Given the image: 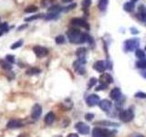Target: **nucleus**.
<instances>
[{
	"mask_svg": "<svg viewBox=\"0 0 146 137\" xmlns=\"http://www.w3.org/2000/svg\"><path fill=\"white\" fill-rule=\"evenodd\" d=\"M116 131H111L108 129H102V128H94L92 132L93 137H115Z\"/></svg>",
	"mask_w": 146,
	"mask_h": 137,
	"instance_id": "nucleus-2",
	"label": "nucleus"
},
{
	"mask_svg": "<svg viewBox=\"0 0 146 137\" xmlns=\"http://www.w3.org/2000/svg\"><path fill=\"white\" fill-rule=\"evenodd\" d=\"M2 27H3L4 32H7L9 30V27L7 25V23H3V24H2Z\"/></svg>",
	"mask_w": 146,
	"mask_h": 137,
	"instance_id": "nucleus-36",
	"label": "nucleus"
},
{
	"mask_svg": "<svg viewBox=\"0 0 146 137\" xmlns=\"http://www.w3.org/2000/svg\"><path fill=\"white\" fill-rule=\"evenodd\" d=\"M135 29H131V32L132 34H137V33H138V31L135 30Z\"/></svg>",
	"mask_w": 146,
	"mask_h": 137,
	"instance_id": "nucleus-41",
	"label": "nucleus"
},
{
	"mask_svg": "<svg viewBox=\"0 0 146 137\" xmlns=\"http://www.w3.org/2000/svg\"><path fill=\"white\" fill-rule=\"evenodd\" d=\"M140 15V19L141 20H143V21H146V13L145 12H141Z\"/></svg>",
	"mask_w": 146,
	"mask_h": 137,
	"instance_id": "nucleus-35",
	"label": "nucleus"
},
{
	"mask_svg": "<svg viewBox=\"0 0 146 137\" xmlns=\"http://www.w3.org/2000/svg\"><path fill=\"white\" fill-rule=\"evenodd\" d=\"M108 2L109 0H99V4H98V7L100 11H105L108 6Z\"/></svg>",
	"mask_w": 146,
	"mask_h": 137,
	"instance_id": "nucleus-18",
	"label": "nucleus"
},
{
	"mask_svg": "<svg viewBox=\"0 0 146 137\" xmlns=\"http://www.w3.org/2000/svg\"><path fill=\"white\" fill-rule=\"evenodd\" d=\"M22 44H23V40H18V41H17L16 43H14V44H13V45L11 46V49H17V48L21 47V46H22Z\"/></svg>",
	"mask_w": 146,
	"mask_h": 137,
	"instance_id": "nucleus-32",
	"label": "nucleus"
},
{
	"mask_svg": "<svg viewBox=\"0 0 146 137\" xmlns=\"http://www.w3.org/2000/svg\"><path fill=\"white\" fill-rule=\"evenodd\" d=\"M71 24L77 26V27H85V29H90V25L88 24L85 19L83 18H80V17H75V18H72L71 19Z\"/></svg>",
	"mask_w": 146,
	"mask_h": 137,
	"instance_id": "nucleus-6",
	"label": "nucleus"
},
{
	"mask_svg": "<svg viewBox=\"0 0 146 137\" xmlns=\"http://www.w3.org/2000/svg\"><path fill=\"white\" fill-rule=\"evenodd\" d=\"M41 113H42V107H41L39 104H35L33 108H32V112H31L32 119L38 120V119L40 117Z\"/></svg>",
	"mask_w": 146,
	"mask_h": 137,
	"instance_id": "nucleus-9",
	"label": "nucleus"
},
{
	"mask_svg": "<svg viewBox=\"0 0 146 137\" xmlns=\"http://www.w3.org/2000/svg\"><path fill=\"white\" fill-rule=\"evenodd\" d=\"M38 11V7L36 6H29L25 8V12L26 13H34Z\"/></svg>",
	"mask_w": 146,
	"mask_h": 137,
	"instance_id": "nucleus-25",
	"label": "nucleus"
},
{
	"mask_svg": "<svg viewBox=\"0 0 146 137\" xmlns=\"http://www.w3.org/2000/svg\"><path fill=\"white\" fill-rule=\"evenodd\" d=\"M42 17H44L43 14H38V15H35V16H32L30 17L25 18V21H32V20H34V19H38V18Z\"/></svg>",
	"mask_w": 146,
	"mask_h": 137,
	"instance_id": "nucleus-27",
	"label": "nucleus"
},
{
	"mask_svg": "<svg viewBox=\"0 0 146 137\" xmlns=\"http://www.w3.org/2000/svg\"><path fill=\"white\" fill-rule=\"evenodd\" d=\"M48 4H50V1H48V0H43V1L41 2V5H42L43 7H47Z\"/></svg>",
	"mask_w": 146,
	"mask_h": 137,
	"instance_id": "nucleus-38",
	"label": "nucleus"
},
{
	"mask_svg": "<svg viewBox=\"0 0 146 137\" xmlns=\"http://www.w3.org/2000/svg\"><path fill=\"white\" fill-rule=\"evenodd\" d=\"M141 76H143V78H145V79H146V70H144V71L141 72Z\"/></svg>",
	"mask_w": 146,
	"mask_h": 137,
	"instance_id": "nucleus-42",
	"label": "nucleus"
},
{
	"mask_svg": "<svg viewBox=\"0 0 146 137\" xmlns=\"http://www.w3.org/2000/svg\"><path fill=\"white\" fill-rule=\"evenodd\" d=\"M135 55H136V57L140 59H145L146 57V55H145V52L143 51V50H141L140 49H137L135 50Z\"/></svg>",
	"mask_w": 146,
	"mask_h": 137,
	"instance_id": "nucleus-23",
	"label": "nucleus"
},
{
	"mask_svg": "<svg viewBox=\"0 0 146 137\" xmlns=\"http://www.w3.org/2000/svg\"><path fill=\"white\" fill-rule=\"evenodd\" d=\"M99 106L102 111L109 112L111 108V102H110L109 100H100L99 102Z\"/></svg>",
	"mask_w": 146,
	"mask_h": 137,
	"instance_id": "nucleus-14",
	"label": "nucleus"
},
{
	"mask_svg": "<svg viewBox=\"0 0 146 137\" xmlns=\"http://www.w3.org/2000/svg\"><path fill=\"white\" fill-rule=\"evenodd\" d=\"M136 1H138V0H131V2H136Z\"/></svg>",
	"mask_w": 146,
	"mask_h": 137,
	"instance_id": "nucleus-46",
	"label": "nucleus"
},
{
	"mask_svg": "<svg viewBox=\"0 0 146 137\" xmlns=\"http://www.w3.org/2000/svg\"><path fill=\"white\" fill-rule=\"evenodd\" d=\"M86 102L88 106H95V105L99 104L100 102V97L98 95L95 94H90V96H88L86 99Z\"/></svg>",
	"mask_w": 146,
	"mask_h": 137,
	"instance_id": "nucleus-10",
	"label": "nucleus"
},
{
	"mask_svg": "<svg viewBox=\"0 0 146 137\" xmlns=\"http://www.w3.org/2000/svg\"><path fill=\"white\" fill-rule=\"evenodd\" d=\"M135 97L136 98H143V99H145L146 98V93H144V92H137L136 94H135Z\"/></svg>",
	"mask_w": 146,
	"mask_h": 137,
	"instance_id": "nucleus-34",
	"label": "nucleus"
},
{
	"mask_svg": "<svg viewBox=\"0 0 146 137\" xmlns=\"http://www.w3.org/2000/svg\"><path fill=\"white\" fill-rule=\"evenodd\" d=\"M76 7V4H72V5H70V6H68V7H67L66 8H64L63 10H65V11H70V10H71V9H73Z\"/></svg>",
	"mask_w": 146,
	"mask_h": 137,
	"instance_id": "nucleus-37",
	"label": "nucleus"
},
{
	"mask_svg": "<svg viewBox=\"0 0 146 137\" xmlns=\"http://www.w3.org/2000/svg\"><path fill=\"white\" fill-rule=\"evenodd\" d=\"M140 45V40L136 38L127 39L124 42V49L126 51H133L138 49Z\"/></svg>",
	"mask_w": 146,
	"mask_h": 137,
	"instance_id": "nucleus-3",
	"label": "nucleus"
},
{
	"mask_svg": "<svg viewBox=\"0 0 146 137\" xmlns=\"http://www.w3.org/2000/svg\"><path fill=\"white\" fill-rule=\"evenodd\" d=\"M4 33V30H3V27H2V24H0V37H1Z\"/></svg>",
	"mask_w": 146,
	"mask_h": 137,
	"instance_id": "nucleus-39",
	"label": "nucleus"
},
{
	"mask_svg": "<svg viewBox=\"0 0 146 137\" xmlns=\"http://www.w3.org/2000/svg\"><path fill=\"white\" fill-rule=\"evenodd\" d=\"M0 66H1L2 68L6 70H12V64L9 63L7 61H4V59H1L0 61Z\"/></svg>",
	"mask_w": 146,
	"mask_h": 137,
	"instance_id": "nucleus-17",
	"label": "nucleus"
},
{
	"mask_svg": "<svg viewBox=\"0 0 146 137\" xmlns=\"http://www.w3.org/2000/svg\"><path fill=\"white\" fill-rule=\"evenodd\" d=\"M6 61H7L9 63L14 64V63L16 62L15 56H13V55H7V56H6Z\"/></svg>",
	"mask_w": 146,
	"mask_h": 137,
	"instance_id": "nucleus-30",
	"label": "nucleus"
},
{
	"mask_svg": "<svg viewBox=\"0 0 146 137\" xmlns=\"http://www.w3.org/2000/svg\"><path fill=\"white\" fill-rule=\"evenodd\" d=\"M27 27V25H25V26H22V27H18V30H21L22 29H24V27Z\"/></svg>",
	"mask_w": 146,
	"mask_h": 137,
	"instance_id": "nucleus-43",
	"label": "nucleus"
},
{
	"mask_svg": "<svg viewBox=\"0 0 146 137\" xmlns=\"http://www.w3.org/2000/svg\"><path fill=\"white\" fill-rule=\"evenodd\" d=\"M33 51L36 54V56L38 58H43L47 56L48 53V50L44 47H41V46H35L33 48Z\"/></svg>",
	"mask_w": 146,
	"mask_h": 137,
	"instance_id": "nucleus-7",
	"label": "nucleus"
},
{
	"mask_svg": "<svg viewBox=\"0 0 146 137\" xmlns=\"http://www.w3.org/2000/svg\"><path fill=\"white\" fill-rule=\"evenodd\" d=\"M68 137H79V135H78L77 134H68Z\"/></svg>",
	"mask_w": 146,
	"mask_h": 137,
	"instance_id": "nucleus-40",
	"label": "nucleus"
},
{
	"mask_svg": "<svg viewBox=\"0 0 146 137\" xmlns=\"http://www.w3.org/2000/svg\"><path fill=\"white\" fill-rule=\"evenodd\" d=\"M97 81H98L97 79H95V78H91V79L90 80V81H89V83H88V89L92 88V87H93L96 83H97Z\"/></svg>",
	"mask_w": 146,
	"mask_h": 137,
	"instance_id": "nucleus-31",
	"label": "nucleus"
},
{
	"mask_svg": "<svg viewBox=\"0 0 146 137\" xmlns=\"http://www.w3.org/2000/svg\"><path fill=\"white\" fill-rule=\"evenodd\" d=\"M136 66L139 68H146V59H140V61L136 63Z\"/></svg>",
	"mask_w": 146,
	"mask_h": 137,
	"instance_id": "nucleus-24",
	"label": "nucleus"
},
{
	"mask_svg": "<svg viewBox=\"0 0 146 137\" xmlns=\"http://www.w3.org/2000/svg\"><path fill=\"white\" fill-rule=\"evenodd\" d=\"M90 4H91V0H83V1H82L81 6H82V7H83L84 10L87 11V9L90 7Z\"/></svg>",
	"mask_w": 146,
	"mask_h": 137,
	"instance_id": "nucleus-26",
	"label": "nucleus"
},
{
	"mask_svg": "<svg viewBox=\"0 0 146 137\" xmlns=\"http://www.w3.org/2000/svg\"><path fill=\"white\" fill-rule=\"evenodd\" d=\"M93 118H94L93 113H86L85 114V119L87 121H92Z\"/></svg>",
	"mask_w": 146,
	"mask_h": 137,
	"instance_id": "nucleus-33",
	"label": "nucleus"
},
{
	"mask_svg": "<svg viewBox=\"0 0 146 137\" xmlns=\"http://www.w3.org/2000/svg\"><path fill=\"white\" fill-rule=\"evenodd\" d=\"M81 32L77 29H70L67 31V36L70 42L74 44L81 43Z\"/></svg>",
	"mask_w": 146,
	"mask_h": 137,
	"instance_id": "nucleus-1",
	"label": "nucleus"
},
{
	"mask_svg": "<svg viewBox=\"0 0 146 137\" xmlns=\"http://www.w3.org/2000/svg\"><path fill=\"white\" fill-rule=\"evenodd\" d=\"M93 68L95 70H97L99 72H104V70L107 68V64L106 62H104L103 61H98L94 63Z\"/></svg>",
	"mask_w": 146,
	"mask_h": 137,
	"instance_id": "nucleus-11",
	"label": "nucleus"
},
{
	"mask_svg": "<svg viewBox=\"0 0 146 137\" xmlns=\"http://www.w3.org/2000/svg\"><path fill=\"white\" fill-rule=\"evenodd\" d=\"M85 58H79L78 61H76L74 63H73V67H74V70L79 73V74L82 75L85 73Z\"/></svg>",
	"mask_w": 146,
	"mask_h": 137,
	"instance_id": "nucleus-4",
	"label": "nucleus"
},
{
	"mask_svg": "<svg viewBox=\"0 0 146 137\" xmlns=\"http://www.w3.org/2000/svg\"><path fill=\"white\" fill-rule=\"evenodd\" d=\"M59 13H57V12H48L47 15H46L44 17L46 20H51V19H55L58 16Z\"/></svg>",
	"mask_w": 146,
	"mask_h": 137,
	"instance_id": "nucleus-21",
	"label": "nucleus"
},
{
	"mask_svg": "<svg viewBox=\"0 0 146 137\" xmlns=\"http://www.w3.org/2000/svg\"><path fill=\"white\" fill-rule=\"evenodd\" d=\"M44 121L46 122V124L51 125L55 121V114L52 112H49L48 113H47V115L45 116Z\"/></svg>",
	"mask_w": 146,
	"mask_h": 137,
	"instance_id": "nucleus-16",
	"label": "nucleus"
},
{
	"mask_svg": "<svg viewBox=\"0 0 146 137\" xmlns=\"http://www.w3.org/2000/svg\"><path fill=\"white\" fill-rule=\"evenodd\" d=\"M108 88V84H105V83H100L99 86H97L95 88V90L96 91H100V90H104Z\"/></svg>",
	"mask_w": 146,
	"mask_h": 137,
	"instance_id": "nucleus-28",
	"label": "nucleus"
},
{
	"mask_svg": "<svg viewBox=\"0 0 146 137\" xmlns=\"http://www.w3.org/2000/svg\"><path fill=\"white\" fill-rule=\"evenodd\" d=\"M23 126V123L18 120H10L7 123V128L8 129H17Z\"/></svg>",
	"mask_w": 146,
	"mask_h": 137,
	"instance_id": "nucleus-13",
	"label": "nucleus"
},
{
	"mask_svg": "<svg viewBox=\"0 0 146 137\" xmlns=\"http://www.w3.org/2000/svg\"><path fill=\"white\" fill-rule=\"evenodd\" d=\"M63 2H65V3H68V2H71L72 0H62Z\"/></svg>",
	"mask_w": 146,
	"mask_h": 137,
	"instance_id": "nucleus-45",
	"label": "nucleus"
},
{
	"mask_svg": "<svg viewBox=\"0 0 146 137\" xmlns=\"http://www.w3.org/2000/svg\"><path fill=\"white\" fill-rule=\"evenodd\" d=\"M145 51H146V47H145Z\"/></svg>",
	"mask_w": 146,
	"mask_h": 137,
	"instance_id": "nucleus-47",
	"label": "nucleus"
},
{
	"mask_svg": "<svg viewBox=\"0 0 146 137\" xmlns=\"http://www.w3.org/2000/svg\"><path fill=\"white\" fill-rule=\"evenodd\" d=\"M55 40H56L57 44H63L64 42H65V37L62 36V35H59V36L57 37Z\"/></svg>",
	"mask_w": 146,
	"mask_h": 137,
	"instance_id": "nucleus-29",
	"label": "nucleus"
},
{
	"mask_svg": "<svg viewBox=\"0 0 146 137\" xmlns=\"http://www.w3.org/2000/svg\"><path fill=\"white\" fill-rule=\"evenodd\" d=\"M41 72V70H39V68H35V67H33V68H29V70H27V71H26V74L27 75H36V74H39V73Z\"/></svg>",
	"mask_w": 146,
	"mask_h": 137,
	"instance_id": "nucleus-19",
	"label": "nucleus"
},
{
	"mask_svg": "<svg viewBox=\"0 0 146 137\" xmlns=\"http://www.w3.org/2000/svg\"><path fill=\"white\" fill-rule=\"evenodd\" d=\"M110 97L111 100H117L121 97V91L119 88H114L111 90V91L110 92Z\"/></svg>",
	"mask_w": 146,
	"mask_h": 137,
	"instance_id": "nucleus-15",
	"label": "nucleus"
},
{
	"mask_svg": "<svg viewBox=\"0 0 146 137\" xmlns=\"http://www.w3.org/2000/svg\"><path fill=\"white\" fill-rule=\"evenodd\" d=\"M134 8V3L133 2H127L123 6V9L127 12H131Z\"/></svg>",
	"mask_w": 146,
	"mask_h": 137,
	"instance_id": "nucleus-20",
	"label": "nucleus"
},
{
	"mask_svg": "<svg viewBox=\"0 0 146 137\" xmlns=\"http://www.w3.org/2000/svg\"><path fill=\"white\" fill-rule=\"evenodd\" d=\"M75 128L81 134H88L90 132V126L84 122H78L75 125Z\"/></svg>",
	"mask_w": 146,
	"mask_h": 137,
	"instance_id": "nucleus-8",
	"label": "nucleus"
},
{
	"mask_svg": "<svg viewBox=\"0 0 146 137\" xmlns=\"http://www.w3.org/2000/svg\"><path fill=\"white\" fill-rule=\"evenodd\" d=\"M134 117V112L131 109H127L123 110L120 112V119L124 122H131Z\"/></svg>",
	"mask_w": 146,
	"mask_h": 137,
	"instance_id": "nucleus-5",
	"label": "nucleus"
},
{
	"mask_svg": "<svg viewBox=\"0 0 146 137\" xmlns=\"http://www.w3.org/2000/svg\"><path fill=\"white\" fill-rule=\"evenodd\" d=\"M87 52V49L85 48H80L77 49L76 55L78 58H85V54Z\"/></svg>",
	"mask_w": 146,
	"mask_h": 137,
	"instance_id": "nucleus-22",
	"label": "nucleus"
},
{
	"mask_svg": "<svg viewBox=\"0 0 146 137\" xmlns=\"http://www.w3.org/2000/svg\"><path fill=\"white\" fill-rule=\"evenodd\" d=\"M133 137H144L143 135H141V134H135Z\"/></svg>",
	"mask_w": 146,
	"mask_h": 137,
	"instance_id": "nucleus-44",
	"label": "nucleus"
},
{
	"mask_svg": "<svg viewBox=\"0 0 146 137\" xmlns=\"http://www.w3.org/2000/svg\"><path fill=\"white\" fill-rule=\"evenodd\" d=\"M99 80L100 81V83H105V84H110L113 81V79L111 74H109V73H102V75L100 76V79Z\"/></svg>",
	"mask_w": 146,
	"mask_h": 137,
	"instance_id": "nucleus-12",
	"label": "nucleus"
}]
</instances>
